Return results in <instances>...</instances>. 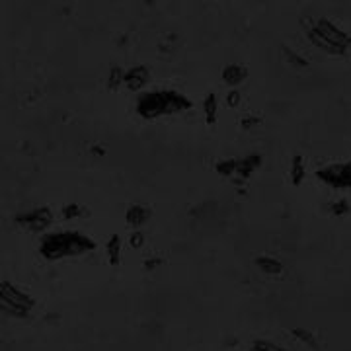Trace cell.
Wrapping results in <instances>:
<instances>
[{"instance_id": "6da1fadb", "label": "cell", "mask_w": 351, "mask_h": 351, "mask_svg": "<svg viewBox=\"0 0 351 351\" xmlns=\"http://www.w3.org/2000/svg\"><path fill=\"white\" fill-rule=\"evenodd\" d=\"M88 248H90V242L82 236V234H76V232H53L49 236H45L41 242L43 256H47L51 260L80 254Z\"/></svg>"}, {"instance_id": "7a4b0ae2", "label": "cell", "mask_w": 351, "mask_h": 351, "mask_svg": "<svg viewBox=\"0 0 351 351\" xmlns=\"http://www.w3.org/2000/svg\"><path fill=\"white\" fill-rule=\"evenodd\" d=\"M32 299L20 291L18 287H14L12 283H6L2 281L0 283V310H4L8 314H18V316H24L30 308H32Z\"/></svg>"}, {"instance_id": "3957f363", "label": "cell", "mask_w": 351, "mask_h": 351, "mask_svg": "<svg viewBox=\"0 0 351 351\" xmlns=\"http://www.w3.org/2000/svg\"><path fill=\"white\" fill-rule=\"evenodd\" d=\"M226 72H232V74H224V78H226L228 82H232V80H240L238 76H244V70H242L240 67H230Z\"/></svg>"}, {"instance_id": "277c9868", "label": "cell", "mask_w": 351, "mask_h": 351, "mask_svg": "<svg viewBox=\"0 0 351 351\" xmlns=\"http://www.w3.org/2000/svg\"><path fill=\"white\" fill-rule=\"evenodd\" d=\"M254 351H283V349H279V347H275L271 343H258L254 347Z\"/></svg>"}]
</instances>
